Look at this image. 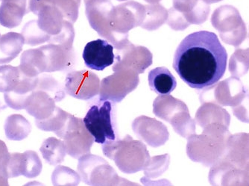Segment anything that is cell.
Wrapping results in <instances>:
<instances>
[{
	"label": "cell",
	"instance_id": "obj_6",
	"mask_svg": "<svg viewBox=\"0 0 249 186\" xmlns=\"http://www.w3.org/2000/svg\"><path fill=\"white\" fill-rule=\"evenodd\" d=\"M100 81L91 71H75L67 75L65 90L68 94L80 100H88L99 93Z\"/></svg>",
	"mask_w": 249,
	"mask_h": 186
},
{
	"label": "cell",
	"instance_id": "obj_1",
	"mask_svg": "<svg viewBox=\"0 0 249 186\" xmlns=\"http://www.w3.org/2000/svg\"><path fill=\"white\" fill-rule=\"evenodd\" d=\"M227 61V51L217 36L199 31L180 42L175 53L173 68L190 88L203 89L223 77Z\"/></svg>",
	"mask_w": 249,
	"mask_h": 186
},
{
	"label": "cell",
	"instance_id": "obj_27",
	"mask_svg": "<svg viewBox=\"0 0 249 186\" xmlns=\"http://www.w3.org/2000/svg\"><path fill=\"white\" fill-rule=\"evenodd\" d=\"M1 109H2V104H1V102H0V111H1Z\"/></svg>",
	"mask_w": 249,
	"mask_h": 186
},
{
	"label": "cell",
	"instance_id": "obj_20",
	"mask_svg": "<svg viewBox=\"0 0 249 186\" xmlns=\"http://www.w3.org/2000/svg\"><path fill=\"white\" fill-rule=\"evenodd\" d=\"M249 71V48L236 49L229 61V71L235 77L240 78Z\"/></svg>",
	"mask_w": 249,
	"mask_h": 186
},
{
	"label": "cell",
	"instance_id": "obj_28",
	"mask_svg": "<svg viewBox=\"0 0 249 186\" xmlns=\"http://www.w3.org/2000/svg\"><path fill=\"white\" fill-rule=\"evenodd\" d=\"M37 1H39V0H37Z\"/></svg>",
	"mask_w": 249,
	"mask_h": 186
},
{
	"label": "cell",
	"instance_id": "obj_21",
	"mask_svg": "<svg viewBox=\"0 0 249 186\" xmlns=\"http://www.w3.org/2000/svg\"><path fill=\"white\" fill-rule=\"evenodd\" d=\"M22 76L19 67L11 65L0 66V92H11L18 85Z\"/></svg>",
	"mask_w": 249,
	"mask_h": 186
},
{
	"label": "cell",
	"instance_id": "obj_13",
	"mask_svg": "<svg viewBox=\"0 0 249 186\" xmlns=\"http://www.w3.org/2000/svg\"><path fill=\"white\" fill-rule=\"evenodd\" d=\"M19 68L25 75L32 78L47 72V61L43 50L39 48L23 52Z\"/></svg>",
	"mask_w": 249,
	"mask_h": 186
},
{
	"label": "cell",
	"instance_id": "obj_7",
	"mask_svg": "<svg viewBox=\"0 0 249 186\" xmlns=\"http://www.w3.org/2000/svg\"><path fill=\"white\" fill-rule=\"evenodd\" d=\"M85 65L95 71H103L114 64V47L107 40L97 39L87 43L82 54Z\"/></svg>",
	"mask_w": 249,
	"mask_h": 186
},
{
	"label": "cell",
	"instance_id": "obj_2",
	"mask_svg": "<svg viewBox=\"0 0 249 186\" xmlns=\"http://www.w3.org/2000/svg\"><path fill=\"white\" fill-rule=\"evenodd\" d=\"M204 129L201 135L190 138L187 152L192 160L211 167L225 157L231 132L229 127L220 124H209Z\"/></svg>",
	"mask_w": 249,
	"mask_h": 186
},
{
	"label": "cell",
	"instance_id": "obj_9",
	"mask_svg": "<svg viewBox=\"0 0 249 186\" xmlns=\"http://www.w3.org/2000/svg\"><path fill=\"white\" fill-rule=\"evenodd\" d=\"M0 24L8 29L18 27L29 13L30 0H0Z\"/></svg>",
	"mask_w": 249,
	"mask_h": 186
},
{
	"label": "cell",
	"instance_id": "obj_24",
	"mask_svg": "<svg viewBox=\"0 0 249 186\" xmlns=\"http://www.w3.org/2000/svg\"><path fill=\"white\" fill-rule=\"evenodd\" d=\"M9 156L10 152L6 145L4 141L0 140V170H3Z\"/></svg>",
	"mask_w": 249,
	"mask_h": 186
},
{
	"label": "cell",
	"instance_id": "obj_14",
	"mask_svg": "<svg viewBox=\"0 0 249 186\" xmlns=\"http://www.w3.org/2000/svg\"><path fill=\"white\" fill-rule=\"evenodd\" d=\"M196 121L202 128L211 124H220L229 127L230 114L219 105L205 103L200 107L196 113Z\"/></svg>",
	"mask_w": 249,
	"mask_h": 186
},
{
	"label": "cell",
	"instance_id": "obj_23",
	"mask_svg": "<svg viewBox=\"0 0 249 186\" xmlns=\"http://www.w3.org/2000/svg\"><path fill=\"white\" fill-rule=\"evenodd\" d=\"M233 114L236 118L245 124H249V93H246L242 101L232 107Z\"/></svg>",
	"mask_w": 249,
	"mask_h": 186
},
{
	"label": "cell",
	"instance_id": "obj_12",
	"mask_svg": "<svg viewBox=\"0 0 249 186\" xmlns=\"http://www.w3.org/2000/svg\"><path fill=\"white\" fill-rule=\"evenodd\" d=\"M54 109L53 98L47 92L36 89L29 96L25 109L36 120H44L53 114Z\"/></svg>",
	"mask_w": 249,
	"mask_h": 186
},
{
	"label": "cell",
	"instance_id": "obj_11",
	"mask_svg": "<svg viewBox=\"0 0 249 186\" xmlns=\"http://www.w3.org/2000/svg\"><path fill=\"white\" fill-rule=\"evenodd\" d=\"M225 157L237 167H243L249 161V133L231 135Z\"/></svg>",
	"mask_w": 249,
	"mask_h": 186
},
{
	"label": "cell",
	"instance_id": "obj_26",
	"mask_svg": "<svg viewBox=\"0 0 249 186\" xmlns=\"http://www.w3.org/2000/svg\"><path fill=\"white\" fill-rule=\"evenodd\" d=\"M8 178L2 170H0V186H8Z\"/></svg>",
	"mask_w": 249,
	"mask_h": 186
},
{
	"label": "cell",
	"instance_id": "obj_22",
	"mask_svg": "<svg viewBox=\"0 0 249 186\" xmlns=\"http://www.w3.org/2000/svg\"><path fill=\"white\" fill-rule=\"evenodd\" d=\"M25 39V43L27 45L36 46L44 43L47 40V36L45 35L39 27L37 20L29 21L22 28V33Z\"/></svg>",
	"mask_w": 249,
	"mask_h": 186
},
{
	"label": "cell",
	"instance_id": "obj_4",
	"mask_svg": "<svg viewBox=\"0 0 249 186\" xmlns=\"http://www.w3.org/2000/svg\"><path fill=\"white\" fill-rule=\"evenodd\" d=\"M213 26L219 31L221 39L229 45L238 47L246 38V24L236 8L225 5L212 17Z\"/></svg>",
	"mask_w": 249,
	"mask_h": 186
},
{
	"label": "cell",
	"instance_id": "obj_16",
	"mask_svg": "<svg viewBox=\"0 0 249 186\" xmlns=\"http://www.w3.org/2000/svg\"><path fill=\"white\" fill-rule=\"evenodd\" d=\"M148 80L150 89L158 94H169L177 86L174 75L166 68L152 70L148 75Z\"/></svg>",
	"mask_w": 249,
	"mask_h": 186
},
{
	"label": "cell",
	"instance_id": "obj_8",
	"mask_svg": "<svg viewBox=\"0 0 249 186\" xmlns=\"http://www.w3.org/2000/svg\"><path fill=\"white\" fill-rule=\"evenodd\" d=\"M38 76L29 77L22 73L20 80L13 90L4 93L7 106L15 110L26 109L28 100L34 91L37 89Z\"/></svg>",
	"mask_w": 249,
	"mask_h": 186
},
{
	"label": "cell",
	"instance_id": "obj_3",
	"mask_svg": "<svg viewBox=\"0 0 249 186\" xmlns=\"http://www.w3.org/2000/svg\"><path fill=\"white\" fill-rule=\"evenodd\" d=\"M101 101V100H100ZM110 102L101 101L89 108L83 122L85 128L94 138L95 142L104 144L115 141L116 135L112 120Z\"/></svg>",
	"mask_w": 249,
	"mask_h": 186
},
{
	"label": "cell",
	"instance_id": "obj_10",
	"mask_svg": "<svg viewBox=\"0 0 249 186\" xmlns=\"http://www.w3.org/2000/svg\"><path fill=\"white\" fill-rule=\"evenodd\" d=\"M240 167L226 158L211 166L209 181L213 186H240Z\"/></svg>",
	"mask_w": 249,
	"mask_h": 186
},
{
	"label": "cell",
	"instance_id": "obj_25",
	"mask_svg": "<svg viewBox=\"0 0 249 186\" xmlns=\"http://www.w3.org/2000/svg\"><path fill=\"white\" fill-rule=\"evenodd\" d=\"M240 186H249V161L240 168Z\"/></svg>",
	"mask_w": 249,
	"mask_h": 186
},
{
	"label": "cell",
	"instance_id": "obj_18",
	"mask_svg": "<svg viewBox=\"0 0 249 186\" xmlns=\"http://www.w3.org/2000/svg\"><path fill=\"white\" fill-rule=\"evenodd\" d=\"M43 157L51 166H55L64 160L66 147L62 141L54 138H50L43 142L40 148Z\"/></svg>",
	"mask_w": 249,
	"mask_h": 186
},
{
	"label": "cell",
	"instance_id": "obj_17",
	"mask_svg": "<svg viewBox=\"0 0 249 186\" xmlns=\"http://www.w3.org/2000/svg\"><path fill=\"white\" fill-rule=\"evenodd\" d=\"M5 133L11 141H22L29 136L32 131V126L29 120L21 114L8 116L5 120Z\"/></svg>",
	"mask_w": 249,
	"mask_h": 186
},
{
	"label": "cell",
	"instance_id": "obj_15",
	"mask_svg": "<svg viewBox=\"0 0 249 186\" xmlns=\"http://www.w3.org/2000/svg\"><path fill=\"white\" fill-rule=\"evenodd\" d=\"M25 44L22 34L8 32L0 36V64H8L19 56Z\"/></svg>",
	"mask_w": 249,
	"mask_h": 186
},
{
	"label": "cell",
	"instance_id": "obj_5",
	"mask_svg": "<svg viewBox=\"0 0 249 186\" xmlns=\"http://www.w3.org/2000/svg\"><path fill=\"white\" fill-rule=\"evenodd\" d=\"M247 92L240 79L232 75L231 77L203 89L200 100L204 103H212L220 106L233 107L242 101Z\"/></svg>",
	"mask_w": 249,
	"mask_h": 186
},
{
	"label": "cell",
	"instance_id": "obj_19",
	"mask_svg": "<svg viewBox=\"0 0 249 186\" xmlns=\"http://www.w3.org/2000/svg\"><path fill=\"white\" fill-rule=\"evenodd\" d=\"M42 162L37 152L28 150L22 153L20 162L21 176L27 178H35L40 175Z\"/></svg>",
	"mask_w": 249,
	"mask_h": 186
}]
</instances>
